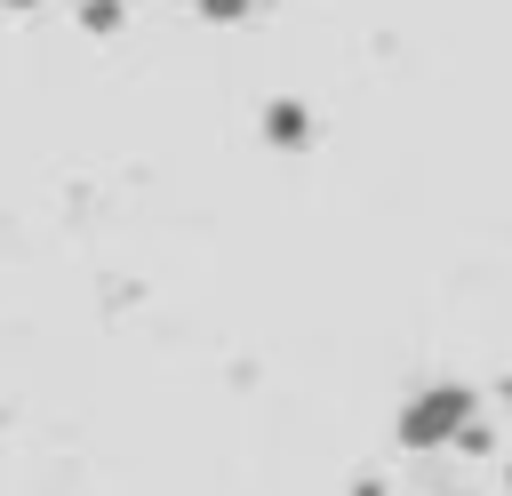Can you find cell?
<instances>
[{"mask_svg": "<svg viewBox=\"0 0 512 496\" xmlns=\"http://www.w3.org/2000/svg\"><path fill=\"white\" fill-rule=\"evenodd\" d=\"M472 424H480V392L448 376V384H424V392H408V400H400L392 440H400V448H416V456H432V448H456Z\"/></svg>", "mask_w": 512, "mask_h": 496, "instance_id": "cell-1", "label": "cell"}, {"mask_svg": "<svg viewBox=\"0 0 512 496\" xmlns=\"http://www.w3.org/2000/svg\"><path fill=\"white\" fill-rule=\"evenodd\" d=\"M264 136H272L280 152H296V144H312V112H304L296 96H280V104H264Z\"/></svg>", "mask_w": 512, "mask_h": 496, "instance_id": "cell-2", "label": "cell"}, {"mask_svg": "<svg viewBox=\"0 0 512 496\" xmlns=\"http://www.w3.org/2000/svg\"><path fill=\"white\" fill-rule=\"evenodd\" d=\"M120 16H128L120 0H80V24H88V32H120Z\"/></svg>", "mask_w": 512, "mask_h": 496, "instance_id": "cell-3", "label": "cell"}, {"mask_svg": "<svg viewBox=\"0 0 512 496\" xmlns=\"http://www.w3.org/2000/svg\"><path fill=\"white\" fill-rule=\"evenodd\" d=\"M192 16H208V24H240V16H256V0H192Z\"/></svg>", "mask_w": 512, "mask_h": 496, "instance_id": "cell-4", "label": "cell"}, {"mask_svg": "<svg viewBox=\"0 0 512 496\" xmlns=\"http://www.w3.org/2000/svg\"><path fill=\"white\" fill-rule=\"evenodd\" d=\"M0 8H40V0H0Z\"/></svg>", "mask_w": 512, "mask_h": 496, "instance_id": "cell-5", "label": "cell"}, {"mask_svg": "<svg viewBox=\"0 0 512 496\" xmlns=\"http://www.w3.org/2000/svg\"><path fill=\"white\" fill-rule=\"evenodd\" d=\"M504 488H512V464H504Z\"/></svg>", "mask_w": 512, "mask_h": 496, "instance_id": "cell-6", "label": "cell"}]
</instances>
